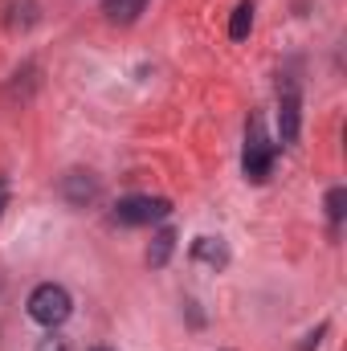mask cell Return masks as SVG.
I'll return each mask as SVG.
<instances>
[{"label":"cell","mask_w":347,"mask_h":351,"mask_svg":"<svg viewBox=\"0 0 347 351\" xmlns=\"http://www.w3.org/2000/svg\"><path fill=\"white\" fill-rule=\"evenodd\" d=\"M70 311H74L70 290L58 286V282H45V286H37V290L29 294V319L41 323V327H49V331L62 327V323L70 319Z\"/></svg>","instance_id":"1"},{"label":"cell","mask_w":347,"mask_h":351,"mask_svg":"<svg viewBox=\"0 0 347 351\" xmlns=\"http://www.w3.org/2000/svg\"><path fill=\"white\" fill-rule=\"evenodd\" d=\"M241 168H246V180H254V184H265L270 172H274V143L265 139L261 119L250 123V135H246V160H241Z\"/></svg>","instance_id":"2"},{"label":"cell","mask_w":347,"mask_h":351,"mask_svg":"<svg viewBox=\"0 0 347 351\" xmlns=\"http://www.w3.org/2000/svg\"><path fill=\"white\" fill-rule=\"evenodd\" d=\"M172 213V204L164 200V196H127V200H119L115 204V221L119 225H156V221H164Z\"/></svg>","instance_id":"3"},{"label":"cell","mask_w":347,"mask_h":351,"mask_svg":"<svg viewBox=\"0 0 347 351\" xmlns=\"http://www.w3.org/2000/svg\"><path fill=\"white\" fill-rule=\"evenodd\" d=\"M62 196H66V204H74V208H86L90 200L98 196V180H94V172H70L66 180H62Z\"/></svg>","instance_id":"4"},{"label":"cell","mask_w":347,"mask_h":351,"mask_svg":"<svg viewBox=\"0 0 347 351\" xmlns=\"http://www.w3.org/2000/svg\"><path fill=\"white\" fill-rule=\"evenodd\" d=\"M278 127H282V143H294V139H298V90L294 86H286V94H282Z\"/></svg>","instance_id":"5"},{"label":"cell","mask_w":347,"mask_h":351,"mask_svg":"<svg viewBox=\"0 0 347 351\" xmlns=\"http://www.w3.org/2000/svg\"><path fill=\"white\" fill-rule=\"evenodd\" d=\"M192 258L196 262H204V265H221L229 262V250L221 245V237H196V245H192Z\"/></svg>","instance_id":"6"},{"label":"cell","mask_w":347,"mask_h":351,"mask_svg":"<svg viewBox=\"0 0 347 351\" xmlns=\"http://www.w3.org/2000/svg\"><path fill=\"white\" fill-rule=\"evenodd\" d=\"M143 8H147V0H106V16H110L115 25H131V21H139Z\"/></svg>","instance_id":"7"},{"label":"cell","mask_w":347,"mask_h":351,"mask_svg":"<svg viewBox=\"0 0 347 351\" xmlns=\"http://www.w3.org/2000/svg\"><path fill=\"white\" fill-rule=\"evenodd\" d=\"M250 29H254V4H250V0H241V4H237V12H233V21H229V37H233V41H246V37H250Z\"/></svg>","instance_id":"8"},{"label":"cell","mask_w":347,"mask_h":351,"mask_svg":"<svg viewBox=\"0 0 347 351\" xmlns=\"http://www.w3.org/2000/svg\"><path fill=\"white\" fill-rule=\"evenodd\" d=\"M172 245H176V233H172V229L156 233V241H152V250H147V262H152V265H164L168 258H172Z\"/></svg>","instance_id":"9"},{"label":"cell","mask_w":347,"mask_h":351,"mask_svg":"<svg viewBox=\"0 0 347 351\" xmlns=\"http://www.w3.org/2000/svg\"><path fill=\"white\" fill-rule=\"evenodd\" d=\"M344 204H347V192L344 188H331V192H327V217H331V225L344 221Z\"/></svg>","instance_id":"10"},{"label":"cell","mask_w":347,"mask_h":351,"mask_svg":"<svg viewBox=\"0 0 347 351\" xmlns=\"http://www.w3.org/2000/svg\"><path fill=\"white\" fill-rule=\"evenodd\" d=\"M37 351H70V343H66V339H58V335H49V339H41V343H37Z\"/></svg>","instance_id":"11"},{"label":"cell","mask_w":347,"mask_h":351,"mask_svg":"<svg viewBox=\"0 0 347 351\" xmlns=\"http://www.w3.org/2000/svg\"><path fill=\"white\" fill-rule=\"evenodd\" d=\"M323 335H327V327L311 331V335H307V343H302V351H315V348H319V339H323Z\"/></svg>","instance_id":"12"},{"label":"cell","mask_w":347,"mask_h":351,"mask_svg":"<svg viewBox=\"0 0 347 351\" xmlns=\"http://www.w3.org/2000/svg\"><path fill=\"white\" fill-rule=\"evenodd\" d=\"M4 204H8V180L0 176V217H4Z\"/></svg>","instance_id":"13"},{"label":"cell","mask_w":347,"mask_h":351,"mask_svg":"<svg viewBox=\"0 0 347 351\" xmlns=\"http://www.w3.org/2000/svg\"><path fill=\"white\" fill-rule=\"evenodd\" d=\"M98 351H106V348H98Z\"/></svg>","instance_id":"14"}]
</instances>
